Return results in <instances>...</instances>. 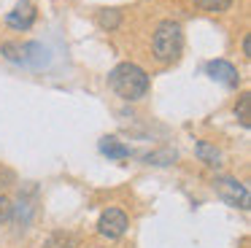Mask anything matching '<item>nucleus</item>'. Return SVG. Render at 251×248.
Returning a JSON list of instances; mask_svg holds the SVG:
<instances>
[{"instance_id": "obj_1", "label": "nucleus", "mask_w": 251, "mask_h": 248, "mask_svg": "<svg viewBox=\"0 0 251 248\" xmlns=\"http://www.w3.org/2000/svg\"><path fill=\"white\" fill-rule=\"evenodd\" d=\"M108 86L122 97V100H141V97H146L151 81H149L146 70H143L141 65H135V62H119L108 73Z\"/></svg>"}, {"instance_id": "obj_2", "label": "nucleus", "mask_w": 251, "mask_h": 248, "mask_svg": "<svg viewBox=\"0 0 251 248\" xmlns=\"http://www.w3.org/2000/svg\"><path fill=\"white\" fill-rule=\"evenodd\" d=\"M151 49L159 62H165V65L176 62L181 57V49H184V32H181L178 22H173V19L159 22L151 38Z\"/></svg>"}, {"instance_id": "obj_3", "label": "nucleus", "mask_w": 251, "mask_h": 248, "mask_svg": "<svg viewBox=\"0 0 251 248\" xmlns=\"http://www.w3.org/2000/svg\"><path fill=\"white\" fill-rule=\"evenodd\" d=\"M3 59H8L11 65H22V68H44L46 65V46L38 41H27V43H17V41H6L0 46Z\"/></svg>"}, {"instance_id": "obj_4", "label": "nucleus", "mask_w": 251, "mask_h": 248, "mask_svg": "<svg viewBox=\"0 0 251 248\" xmlns=\"http://www.w3.org/2000/svg\"><path fill=\"white\" fill-rule=\"evenodd\" d=\"M213 192H216V197L222 202L240 208V210H249V186L243 181H238V178H227V175L216 178L213 181Z\"/></svg>"}, {"instance_id": "obj_5", "label": "nucleus", "mask_w": 251, "mask_h": 248, "mask_svg": "<svg viewBox=\"0 0 251 248\" xmlns=\"http://www.w3.org/2000/svg\"><path fill=\"white\" fill-rule=\"evenodd\" d=\"M127 226H130V219H127L125 210L108 208V210H103L100 219H98V235L108 237V240H119L127 232Z\"/></svg>"}, {"instance_id": "obj_6", "label": "nucleus", "mask_w": 251, "mask_h": 248, "mask_svg": "<svg viewBox=\"0 0 251 248\" xmlns=\"http://www.w3.org/2000/svg\"><path fill=\"white\" fill-rule=\"evenodd\" d=\"M205 73L213 81L224 84L227 89H238V84H240V73L229 59H211V62H205Z\"/></svg>"}, {"instance_id": "obj_7", "label": "nucleus", "mask_w": 251, "mask_h": 248, "mask_svg": "<svg viewBox=\"0 0 251 248\" xmlns=\"http://www.w3.org/2000/svg\"><path fill=\"white\" fill-rule=\"evenodd\" d=\"M35 19H38V11H35V5L30 3V0H19L17 5H14V11H8L6 14V25L11 27V30H30V27L35 25Z\"/></svg>"}, {"instance_id": "obj_8", "label": "nucleus", "mask_w": 251, "mask_h": 248, "mask_svg": "<svg viewBox=\"0 0 251 248\" xmlns=\"http://www.w3.org/2000/svg\"><path fill=\"white\" fill-rule=\"evenodd\" d=\"M98 149H100V154H103V156H108L111 162L130 159V154H132V149H130V146H125L119 138H114V135H105V138H100Z\"/></svg>"}, {"instance_id": "obj_9", "label": "nucleus", "mask_w": 251, "mask_h": 248, "mask_svg": "<svg viewBox=\"0 0 251 248\" xmlns=\"http://www.w3.org/2000/svg\"><path fill=\"white\" fill-rule=\"evenodd\" d=\"M195 154H197V159H200V162H205V165H211V167L222 165V151H219L216 146L205 143V140H197V143H195Z\"/></svg>"}, {"instance_id": "obj_10", "label": "nucleus", "mask_w": 251, "mask_h": 248, "mask_svg": "<svg viewBox=\"0 0 251 248\" xmlns=\"http://www.w3.org/2000/svg\"><path fill=\"white\" fill-rule=\"evenodd\" d=\"M235 116H238V122H240V127H243V129L251 127V92H243V95L238 97Z\"/></svg>"}, {"instance_id": "obj_11", "label": "nucleus", "mask_w": 251, "mask_h": 248, "mask_svg": "<svg viewBox=\"0 0 251 248\" xmlns=\"http://www.w3.org/2000/svg\"><path fill=\"white\" fill-rule=\"evenodd\" d=\"M176 151L173 149H162V151H149V154H143L141 159L146 162V165H157V167H165V165H173L176 162Z\"/></svg>"}, {"instance_id": "obj_12", "label": "nucleus", "mask_w": 251, "mask_h": 248, "mask_svg": "<svg viewBox=\"0 0 251 248\" xmlns=\"http://www.w3.org/2000/svg\"><path fill=\"white\" fill-rule=\"evenodd\" d=\"M98 25L108 32L116 30V27L122 25V11L119 8H100L98 11Z\"/></svg>"}, {"instance_id": "obj_13", "label": "nucleus", "mask_w": 251, "mask_h": 248, "mask_svg": "<svg viewBox=\"0 0 251 248\" xmlns=\"http://www.w3.org/2000/svg\"><path fill=\"white\" fill-rule=\"evenodd\" d=\"M44 248H76V237L68 235V232H54V235L46 237Z\"/></svg>"}, {"instance_id": "obj_14", "label": "nucleus", "mask_w": 251, "mask_h": 248, "mask_svg": "<svg viewBox=\"0 0 251 248\" xmlns=\"http://www.w3.org/2000/svg\"><path fill=\"white\" fill-rule=\"evenodd\" d=\"M192 3H195L197 8L208 11V14H224V11H229L232 0H192Z\"/></svg>"}, {"instance_id": "obj_15", "label": "nucleus", "mask_w": 251, "mask_h": 248, "mask_svg": "<svg viewBox=\"0 0 251 248\" xmlns=\"http://www.w3.org/2000/svg\"><path fill=\"white\" fill-rule=\"evenodd\" d=\"M11 213H14V202L8 197H3V194H0V224L11 221Z\"/></svg>"}, {"instance_id": "obj_16", "label": "nucleus", "mask_w": 251, "mask_h": 248, "mask_svg": "<svg viewBox=\"0 0 251 248\" xmlns=\"http://www.w3.org/2000/svg\"><path fill=\"white\" fill-rule=\"evenodd\" d=\"M243 54H246V57H251V35L243 38Z\"/></svg>"}]
</instances>
